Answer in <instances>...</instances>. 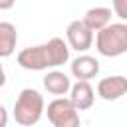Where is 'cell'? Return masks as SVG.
<instances>
[{"label":"cell","mask_w":127,"mask_h":127,"mask_svg":"<svg viewBox=\"0 0 127 127\" xmlns=\"http://www.w3.org/2000/svg\"><path fill=\"white\" fill-rule=\"evenodd\" d=\"M44 87H46V91L48 93H52V95H58V97H64L67 91H71V83H69V77L64 73V71H58V69H54V71H48L46 75H44Z\"/></svg>","instance_id":"cell-9"},{"label":"cell","mask_w":127,"mask_h":127,"mask_svg":"<svg viewBox=\"0 0 127 127\" xmlns=\"http://www.w3.org/2000/svg\"><path fill=\"white\" fill-rule=\"evenodd\" d=\"M16 42H18L16 26L10 22H0V56L2 58L12 56L16 50Z\"/></svg>","instance_id":"cell-11"},{"label":"cell","mask_w":127,"mask_h":127,"mask_svg":"<svg viewBox=\"0 0 127 127\" xmlns=\"http://www.w3.org/2000/svg\"><path fill=\"white\" fill-rule=\"evenodd\" d=\"M95 48L103 58H117L127 54V24L117 22L99 30L95 36Z\"/></svg>","instance_id":"cell-3"},{"label":"cell","mask_w":127,"mask_h":127,"mask_svg":"<svg viewBox=\"0 0 127 127\" xmlns=\"http://www.w3.org/2000/svg\"><path fill=\"white\" fill-rule=\"evenodd\" d=\"M44 111H46V103H44V97H42V93L38 89L26 87L16 97V103H14V119H16L18 125H22V127L36 125L42 119Z\"/></svg>","instance_id":"cell-2"},{"label":"cell","mask_w":127,"mask_h":127,"mask_svg":"<svg viewBox=\"0 0 127 127\" xmlns=\"http://www.w3.org/2000/svg\"><path fill=\"white\" fill-rule=\"evenodd\" d=\"M16 0H0V10H10Z\"/></svg>","instance_id":"cell-13"},{"label":"cell","mask_w":127,"mask_h":127,"mask_svg":"<svg viewBox=\"0 0 127 127\" xmlns=\"http://www.w3.org/2000/svg\"><path fill=\"white\" fill-rule=\"evenodd\" d=\"M0 113H2V123H0V127H6V123H8V113H6V107H0Z\"/></svg>","instance_id":"cell-14"},{"label":"cell","mask_w":127,"mask_h":127,"mask_svg":"<svg viewBox=\"0 0 127 127\" xmlns=\"http://www.w3.org/2000/svg\"><path fill=\"white\" fill-rule=\"evenodd\" d=\"M48 119L54 127H79V109L71 103L69 97H56L48 103Z\"/></svg>","instance_id":"cell-4"},{"label":"cell","mask_w":127,"mask_h":127,"mask_svg":"<svg viewBox=\"0 0 127 127\" xmlns=\"http://www.w3.org/2000/svg\"><path fill=\"white\" fill-rule=\"evenodd\" d=\"M69 99L71 103L79 109V111H85L93 105V99H95V91L91 87L89 81L85 79H77L73 85H71V91H69Z\"/></svg>","instance_id":"cell-8"},{"label":"cell","mask_w":127,"mask_h":127,"mask_svg":"<svg viewBox=\"0 0 127 127\" xmlns=\"http://www.w3.org/2000/svg\"><path fill=\"white\" fill-rule=\"evenodd\" d=\"M127 93V77L123 75H107L97 83V95L105 101H115Z\"/></svg>","instance_id":"cell-6"},{"label":"cell","mask_w":127,"mask_h":127,"mask_svg":"<svg viewBox=\"0 0 127 127\" xmlns=\"http://www.w3.org/2000/svg\"><path fill=\"white\" fill-rule=\"evenodd\" d=\"M83 22L93 30V32H99L103 28H107L111 24V8H105V6H95V8H89L83 16Z\"/></svg>","instance_id":"cell-10"},{"label":"cell","mask_w":127,"mask_h":127,"mask_svg":"<svg viewBox=\"0 0 127 127\" xmlns=\"http://www.w3.org/2000/svg\"><path fill=\"white\" fill-rule=\"evenodd\" d=\"M65 38L71 50L75 52H87L93 44V30L83 20H73L65 28Z\"/></svg>","instance_id":"cell-5"},{"label":"cell","mask_w":127,"mask_h":127,"mask_svg":"<svg viewBox=\"0 0 127 127\" xmlns=\"http://www.w3.org/2000/svg\"><path fill=\"white\" fill-rule=\"evenodd\" d=\"M113 4V12L117 18H121L123 22H127V0H111Z\"/></svg>","instance_id":"cell-12"},{"label":"cell","mask_w":127,"mask_h":127,"mask_svg":"<svg viewBox=\"0 0 127 127\" xmlns=\"http://www.w3.org/2000/svg\"><path fill=\"white\" fill-rule=\"evenodd\" d=\"M69 44H65L62 38H52L46 44L40 46H32V48H24L16 62L20 67L30 69V71H42L48 67H58L64 65L69 60Z\"/></svg>","instance_id":"cell-1"},{"label":"cell","mask_w":127,"mask_h":127,"mask_svg":"<svg viewBox=\"0 0 127 127\" xmlns=\"http://www.w3.org/2000/svg\"><path fill=\"white\" fill-rule=\"evenodd\" d=\"M69 69H71V75L75 79H93L97 73H99V62L93 58V56H87V54H81L77 56L71 64H69Z\"/></svg>","instance_id":"cell-7"}]
</instances>
